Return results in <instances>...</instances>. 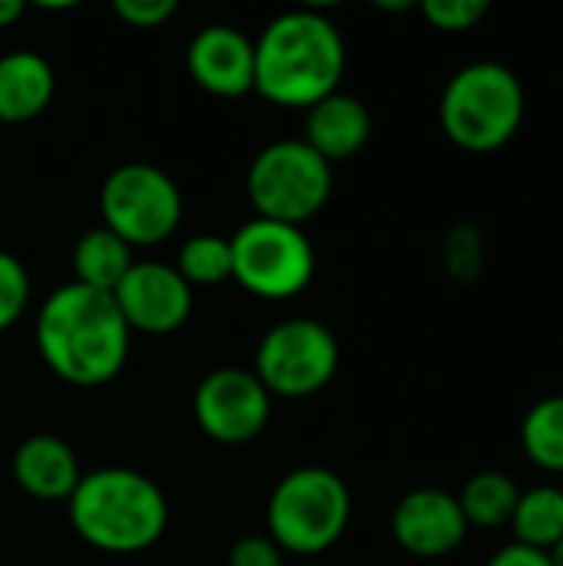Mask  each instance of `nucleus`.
Segmentation results:
<instances>
[{
    "label": "nucleus",
    "instance_id": "19",
    "mask_svg": "<svg viewBox=\"0 0 563 566\" xmlns=\"http://www.w3.org/2000/svg\"><path fill=\"white\" fill-rule=\"evenodd\" d=\"M518 501H521V488L508 471H478L475 478H468V484L458 494L468 527L478 531L508 527Z\"/></svg>",
    "mask_w": 563,
    "mask_h": 566
},
{
    "label": "nucleus",
    "instance_id": "28",
    "mask_svg": "<svg viewBox=\"0 0 563 566\" xmlns=\"http://www.w3.org/2000/svg\"><path fill=\"white\" fill-rule=\"evenodd\" d=\"M23 17V3L20 0H0V30L13 27Z\"/></svg>",
    "mask_w": 563,
    "mask_h": 566
},
{
    "label": "nucleus",
    "instance_id": "22",
    "mask_svg": "<svg viewBox=\"0 0 563 566\" xmlns=\"http://www.w3.org/2000/svg\"><path fill=\"white\" fill-rule=\"evenodd\" d=\"M484 259H488V242L475 222H458L448 229L441 242V262L451 282L475 285L484 272Z\"/></svg>",
    "mask_w": 563,
    "mask_h": 566
},
{
    "label": "nucleus",
    "instance_id": "9",
    "mask_svg": "<svg viewBox=\"0 0 563 566\" xmlns=\"http://www.w3.org/2000/svg\"><path fill=\"white\" fill-rule=\"evenodd\" d=\"M342 352L332 328L315 318H285L272 325L259 348L252 375L272 398H312L338 371Z\"/></svg>",
    "mask_w": 563,
    "mask_h": 566
},
{
    "label": "nucleus",
    "instance_id": "4",
    "mask_svg": "<svg viewBox=\"0 0 563 566\" xmlns=\"http://www.w3.org/2000/svg\"><path fill=\"white\" fill-rule=\"evenodd\" d=\"M528 93L521 76L498 63L478 60L461 66L441 90L438 119L445 136L465 153H498L524 126Z\"/></svg>",
    "mask_w": 563,
    "mask_h": 566
},
{
    "label": "nucleus",
    "instance_id": "16",
    "mask_svg": "<svg viewBox=\"0 0 563 566\" xmlns=\"http://www.w3.org/2000/svg\"><path fill=\"white\" fill-rule=\"evenodd\" d=\"M56 93V73L46 56L13 50L0 56V123L37 119Z\"/></svg>",
    "mask_w": 563,
    "mask_h": 566
},
{
    "label": "nucleus",
    "instance_id": "8",
    "mask_svg": "<svg viewBox=\"0 0 563 566\" xmlns=\"http://www.w3.org/2000/svg\"><path fill=\"white\" fill-rule=\"evenodd\" d=\"M100 216L129 249H149L169 239L183 222V192L169 172L153 163L116 166L100 189Z\"/></svg>",
    "mask_w": 563,
    "mask_h": 566
},
{
    "label": "nucleus",
    "instance_id": "26",
    "mask_svg": "<svg viewBox=\"0 0 563 566\" xmlns=\"http://www.w3.org/2000/svg\"><path fill=\"white\" fill-rule=\"evenodd\" d=\"M229 566H285L282 551L269 537H242L229 551Z\"/></svg>",
    "mask_w": 563,
    "mask_h": 566
},
{
    "label": "nucleus",
    "instance_id": "27",
    "mask_svg": "<svg viewBox=\"0 0 563 566\" xmlns=\"http://www.w3.org/2000/svg\"><path fill=\"white\" fill-rule=\"evenodd\" d=\"M484 566H554L551 564V554H541V551H531V547H521V544H508L501 547L498 554H491V560Z\"/></svg>",
    "mask_w": 563,
    "mask_h": 566
},
{
    "label": "nucleus",
    "instance_id": "6",
    "mask_svg": "<svg viewBox=\"0 0 563 566\" xmlns=\"http://www.w3.org/2000/svg\"><path fill=\"white\" fill-rule=\"evenodd\" d=\"M246 192L256 219L305 226L332 196V166L305 139H279L256 153Z\"/></svg>",
    "mask_w": 563,
    "mask_h": 566
},
{
    "label": "nucleus",
    "instance_id": "12",
    "mask_svg": "<svg viewBox=\"0 0 563 566\" xmlns=\"http://www.w3.org/2000/svg\"><path fill=\"white\" fill-rule=\"evenodd\" d=\"M468 531L471 527L461 514L458 494H448L441 488L408 491L392 511L395 544L418 560L451 557L465 544Z\"/></svg>",
    "mask_w": 563,
    "mask_h": 566
},
{
    "label": "nucleus",
    "instance_id": "1",
    "mask_svg": "<svg viewBox=\"0 0 563 566\" xmlns=\"http://www.w3.org/2000/svg\"><path fill=\"white\" fill-rule=\"evenodd\" d=\"M33 338L43 365L60 381L100 388L126 368L133 332L123 322L113 295L66 282L43 298Z\"/></svg>",
    "mask_w": 563,
    "mask_h": 566
},
{
    "label": "nucleus",
    "instance_id": "13",
    "mask_svg": "<svg viewBox=\"0 0 563 566\" xmlns=\"http://www.w3.org/2000/svg\"><path fill=\"white\" fill-rule=\"evenodd\" d=\"M186 66L196 86L212 96H246L256 90V40L229 23L202 27L186 50Z\"/></svg>",
    "mask_w": 563,
    "mask_h": 566
},
{
    "label": "nucleus",
    "instance_id": "2",
    "mask_svg": "<svg viewBox=\"0 0 563 566\" xmlns=\"http://www.w3.org/2000/svg\"><path fill=\"white\" fill-rule=\"evenodd\" d=\"M348 50L322 10H285L256 40V93L285 109H312L345 76Z\"/></svg>",
    "mask_w": 563,
    "mask_h": 566
},
{
    "label": "nucleus",
    "instance_id": "14",
    "mask_svg": "<svg viewBox=\"0 0 563 566\" xmlns=\"http://www.w3.org/2000/svg\"><path fill=\"white\" fill-rule=\"evenodd\" d=\"M368 139H372V113L352 93L335 90L332 96L319 99L305 113V143L329 166L358 156Z\"/></svg>",
    "mask_w": 563,
    "mask_h": 566
},
{
    "label": "nucleus",
    "instance_id": "21",
    "mask_svg": "<svg viewBox=\"0 0 563 566\" xmlns=\"http://www.w3.org/2000/svg\"><path fill=\"white\" fill-rule=\"evenodd\" d=\"M176 272L189 282V289L196 285H222L232 279V245L226 235H192L179 245L176 255Z\"/></svg>",
    "mask_w": 563,
    "mask_h": 566
},
{
    "label": "nucleus",
    "instance_id": "25",
    "mask_svg": "<svg viewBox=\"0 0 563 566\" xmlns=\"http://www.w3.org/2000/svg\"><path fill=\"white\" fill-rule=\"evenodd\" d=\"M176 0H116L113 10L116 17L126 23V27H136V30H153V27H163L173 13H176Z\"/></svg>",
    "mask_w": 563,
    "mask_h": 566
},
{
    "label": "nucleus",
    "instance_id": "24",
    "mask_svg": "<svg viewBox=\"0 0 563 566\" xmlns=\"http://www.w3.org/2000/svg\"><path fill=\"white\" fill-rule=\"evenodd\" d=\"M491 13L488 0H425L421 17L441 33H468Z\"/></svg>",
    "mask_w": 563,
    "mask_h": 566
},
{
    "label": "nucleus",
    "instance_id": "15",
    "mask_svg": "<svg viewBox=\"0 0 563 566\" xmlns=\"http://www.w3.org/2000/svg\"><path fill=\"white\" fill-rule=\"evenodd\" d=\"M80 478L73 448L56 434H33L13 451V481L37 501H70Z\"/></svg>",
    "mask_w": 563,
    "mask_h": 566
},
{
    "label": "nucleus",
    "instance_id": "7",
    "mask_svg": "<svg viewBox=\"0 0 563 566\" xmlns=\"http://www.w3.org/2000/svg\"><path fill=\"white\" fill-rule=\"evenodd\" d=\"M232 245V279L262 302H289L302 295L315 279V245L302 226L249 219Z\"/></svg>",
    "mask_w": 563,
    "mask_h": 566
},
{
    "label": "nucleus",
    "instance_id": "20",
    "mask_svg": "<svg viewBox=\"0 0 563 566\" xmlns=\"http://www.w3.org/2000/svg\"><path fill=\"white\" fill-rule=\"evenodd\" d=\"M521 448L534 468L563 474V395H548L528 408L521 421Z\"/></svg>",
    "mask_w": 563,
    "mask_h": 566
},
{
    "label": "nucleus",
    "instance_id": "17",
    "mask_svg": "<svg viewBox=\"0 0 563 566\" xmlns=\"http://www.w3.org/2000/svg\"><path fill=\"white\" fill-rule=\"evenodd\" d=\"M133 265H136L133 249L106 226L83 232L73 245V282H80L86 289L113 295Z\"/></svg>",
    "mask_w": 563,
    "mask_h": 566
},
{
    "label": "nucleus",
    "instance_id": "11",
    "mask_svg": "<svg viewBox=\"0 0 563 566\" xmlns=\"http://www.w3.org/2000/svg\"><path fill=\"white\" fill-rule=\"evenodd\" d=\"M113 302L129 325V332L143 335H169L179 332L192 315V289L176 272V265L163 262H136L126 279L116 285Z\"/></svg>",
    "mask_w": 563,
    "mask_h": 566
},
{
    "label": "nucleus",
    "instance_id": "29",
    "mask_svg": "<svg viewBox=\"0 0 563 566\" xmlns=\"http://www.w3.org/2000/svg\"><path fill=\"white\" fill-rule=\"evenodd\" d=\"M551 564L563 566V541L557 544V547H554V551H551Z\"/></svg>",
    "mask_w": 563,
    "mask_h": 566
},
{
    "label": "nucleus",
    "instance_id": "10",
    "mask_svg": "<svg viewBox=\"0 0 563 566\" xmlns=\"http://www.w3.org/2000/svg\"><path fill=\"white\" fill-rule=\"evenodd\" d=\"M196 424L219 444H246L259 438L272 418V395L252 375V368L209 371L192 398Z\"/></svg>",
    "mask_w": 563,
    "mask_h": 566
},
{
    "label": "nucleus",
    "instance_id": "3",
    "mask_svg": "<svg viewBox=\"0 0 563 566\" xmlns=\"http://www.w3.org/2000/svg\"><path fill=\"white\" fill-rule=\"evenodd\" d=\"M70 527L83 544L103 554H143L169 527L163 488L133 468H100L80 478L66 501Z\"/></svg>",
    "mask_w": 563,
    "mask_h": 566
},
{
    "label": "nucleus",
    "instance_id": "5",
    "mask_svg": "<svg viewBox=\"0 0 563 566\" xmlns=\"http://www.w3.org/2000/svg\"><path fill=\"white\" fill-rule=\"evenodd\" d=\"M352 521V491L329 468L289 471L265 507L269 541L282 554L315 557L332 551Z\"/></svg>",
    "mask_w": 563,
    "mask_h": 566
},
{
    "label": "nucleus",
    "instance_id": "18",
    "mask_svg": "<svg viewBox=\"0 0 563 566\" xmlns=\"http://www.w3.org/2000/svg\"><path fill=\"white\" fill-rule=\"evenodd\" d=\"M508 527L514 534V544L551 554L563 541V488L538 484L531 491H521Z\"/></svg>",
    "mask_w": 563,
    "mask_h": 566
},
{
    "label": "nucleus",
    "instance_id": "23",
    "mask_svg": "<svg viewBox=\"0 0 563 566\" xmlns=\"http://www.w3.org/2000/svg\"><path fill=\"white\" fill-rule=\"evenodd\" d=\"M30 305V272L27 265L0 249V332L13 328Z\"/></svg>",
    "mask_w": 563,
    "mask_h": 566
}]
</instances>
